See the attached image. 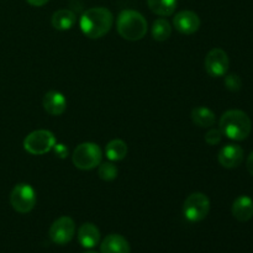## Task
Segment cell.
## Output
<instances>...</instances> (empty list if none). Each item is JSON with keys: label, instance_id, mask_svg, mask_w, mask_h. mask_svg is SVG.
<instances>
[{"label": "cell", "instance_id": "2", "mask_svg": "<svg viewBox=\"0 0 253 253\" xmlns=\"http://www.w3.org/2000/svg\"><path fill=\"white\" fill-rule=\"evenodd\" d=\"M222 136L234 141H244L250 136L252 121L242 110H229L222 114L219 121Z\"/></svg>", "mask_w": 253, "mask_h": 253}, {"label": "cell", "instance_id": "23", "mask_svg": "<svg viewBox=\"0 0 253 253\" xmlns=\"http://www.w3.org/2000/svg\"><path fill=\"white\" fill-rule=\"evenodd\" d=\"M222 133L221 131L217 128H210L207 133H205V142L210 146H216L221 142Z\"/></svg>", "mask_w": 253, "mask_h": 253}, {"label": "cell", "instance_id": "1", "mask_svg": "<svg viewBox=\"0 0 253 253\" xmlns=\"http://www.w3.org/2000/svg\"><path fill=\"white\" fill-rule=\"evenodd\" d=\"M114 25V15L106 7H90L82 15L79 26L82 32L91 40L101 39L111 30Z\"/></svg>", "mask_w": 253, "mask_h": 253}, {"label": "cell", "instance_id": "25", "mask_svg": "<svg viewBox=\"0 0 253 253\" xmlns=\"http://www.w3.org/2000/svg\"><path fill=\"white\" fill-rule=\"evenodd\" d=\"M246 167H247V170L250 172V174L253 175V152L250 153V156L247 157Z\"/></svg>", "mask_w": 253, "mask_h": 253}, {"label": "cell", "instance_id": "12", "mask_svg": "<svg viewBox=\"0 0 253 253\" xmlns=\"http://www.w3.org/2000/svg\"><path fill=\"white\" fill-rule=\"evenodd\" d=\"M42 105L47 114L52 116H59L66 111L67 100L62 93L57 90H49L44 94Z\"/></svg>", "mask_w": 253, "mask_h": 253}, {"label": "cell", "instance_id": "7", "mask_svg": "<svg viewBox=\"0 0 253 253\" xmlns=\"http://www.w3.org/2000/svg\"><path fill=\"white\" fill-rule=\"evenodd\" d=\"M54 145L56 137L48 130H36L29 133L24 140L25 151L34 156H41L49 152Z\"/></svg>", "mask_w": 253, "mask_h": 253}, {"label": "cell", "instance_id": "9", "mask_svg": "<svg viewBox=\"0 0 253 253\" xmlns=\"http://www.w3.org/2000/svg\"><path fill=\"white\" fill-rule=\"evenodd\" d=\"M204 67L210 77L219 78V77L226 76L230 67L229 56L224 49L212 48L205 57Z\"/></svg>", "mask_w": 253, "mask_h": 253}, {"label": "cell", "instance_id": "22", "mask_svg": "<svg viewBox=\"0 0 253 253\" xmlns=\"http://www.w3.org/2000/svg\"><path fill=\"white\" fill-rule=\"evenodd\" d=\"M225 86L230 91H239L242 88V81L237 74H227L225 77Z\"/></svg>", "mask_w": 253, "mask_h": 253}, {"label": "cell", "instance_id": "14", "mask_svg": "<svg viewBox=\"0 0 253 253\" xmlns=\"http://www.w3.org/2000/svg\"><path fill=\"white\" fill-rule=\"evenodd\" d=\"M101 253H130V244L124 236L118 234L108 235L100 245Z\"/></svg>", "mask_w": 253, "mask_h": 253}, {"label": "cell", "instance_id": "10", "mask_svg": "<svg viewBox=\"0 0 253 253\" xmlns=\"http://www.w3.org/2000/svg\"><path fill=\"white\" fill-rule=\"evenodd\" d=\"M173 25L175 30L183 35H193L199 30L200 19L198 14L190 10H183L173 17Z\"/></svg>", "mask_w": 253, "mask_h": 253}, {"label": "cell", "instance_id": "18", "mask_svg": "<svg viewBox=\"0 0 253 253\" xmlns=\"http://www.w3.org/2000/svg\"><path fill=\"white\" fill-rule=\"evenodd\" d=\"M105 153L108 160L111 161V162L123 161L126 157V155H127V145L123 140H119V138L111 140L106 145Z\"/></svg>", "mask_w": 253, "mask_h": 253}, {"label": "cell", "instance_id": "4", "mask_svg": "<svg viewBox=\"0 0 253 253\" xmlns=\"http://www.w3.org/2000/svg\"><path fill=\"white\" fill-rule=\"evenodd\" d=\"M103 160V151L99 145L93 142H84L77 146L72 155V162L78 169L90 170L99 167Z\"/></svg>", "mask_w": 253, "mask_h": 253}, {"label": "cell", "instance_id": "3", "mask_svg": "<svg viewBox=\"0 0 253 253\" xmlns=\"http://www.w3.org/2000/svg\"><path fill=\"white\" fill-rule=\"evenodd\" d=\"M119 35L127 41H140L147 34L148 25L145 16L136 10H123L116 20Z\"/></svg>", "mask_w": 253, "mask_h": 253}, {"label": "cell", "instance_id": "16", "mask_svg": "<svg viewBox=\"0 0 253 253\" xmlns=\"http://www.w3.org/2000/svg\"><path fill=\"white\" fill-rule=\"evenodd\" d=\"M77 22V16L72 10L68 9H61L57 10L56 12H53L51 19L52 26L56 30L59 31H67V30H71L72 27L76 25Z\"/></svg>", "mask_w": 253, "mask_h": 253}, {"label": "cell", "instance_id": "26", "mask_svg": "<svg viewBox=\"0 0 253 253\" xmlns=\"http://www.w3.org/2000/svg\"><path fill=\"white\" fill-rule=\"evenodd\" d=\"M27 2H29L30 5H32V6H43V5H46L47 2L49 1V0H26Z\"/></svg>", "mask_w": 253, "mask_h": 253}, {"label": "cell", "instance_id": "27", "mask_svg": "<svg viewBox=\"0 0 253 253\" xmlns=\"http://www.w3.org/2000/svg\"><path fill=\"white\" fill-rule=\"evenodd\" d=\"M83 253H98V252H95V251H91V250H86V251H84Z\"/></svg>", "mask_w": 253, "mask_h": 253}, {"label": "cell", "instance_id": "19", "mask_svg": "<svg viewBox=\"0 0 253 253\" xmlns=\"http://www.w3.org/2000/svg\"><path fill=\"white\" fill-rule=\"evenodd\" d=\"M147 5L153 14L158 16H170L175 11L177 0H147Z\"/></svg>", "mask_w": 253, "mask_h": 253}, {"label": "cell", "instance_id": "13", "mask_svg": "<svg viewBox=\"0 0 253 253\" xmlns=\"http://www.w3.org/2000/svg\"><path fill=\"white\" fill-rule=\"evenodd\" d=\"M231 212L237 221H250L253 217V200L247 195H241L232 203Z\"/></svg>", "mask_w": 253, "mask_h": 253}, {"label": "cell", "instance_id": "20", "mask_svg": "<svg viewBox=\"0 0 253 253\" xmlns=\"http://www.w3.org/2000/svg\"><path fill=\"white\" fill-rule=\"evenodd\" d=\"M151 34H152L153 40L158 42H163L168 40L172 35V26H170L169 21L165 17H160L156 20L151 29Z\"/></svg>", "mask_w": 253, "mask_h": 253}, {"label": "cell", "instance_id": "17", "mask_svg": "<svg viewBox=\"0 0 253 253\" xmlns=\"http://www.w3.org/2000/svg\"><path fill=\"white\" fill-rule=\"evenodd\" d=\"M192 120L199 127H211L216 121V115L207 106H197L192 110Z\"/></svg>", "mask_w": 253, "mask_h": 253}, {"label": "cell", "instance_id": "8", "mask_svg": "<svg viewBox=\"0 0 253 253\" xmlns=\"http://www.w3.org/2000/svg\"><path fill=\"white\" fill-rule=\"evenodd\" d=\"M49 239L53 244L67 245L76 235V224L69 216H62L54 220L49 227Z\"/></svg>", "mask_w": 253, "mask_h": 253}, {"label": "cell", "instance_id": "24", "mask_svg": "<svg viewBox=\"0 0 253 253\" xmlns=\"http://www.w3.org/2000/svg\"><path fill=\"white\" fill-rule=\"evenodd\" d=\"M52 151L54 152V155L57 156L58 158H61V160H64V158L68 157V147H67L66 145H63V143H57L53 146V148H52Z\"/></svg>", "mask_w": 253, "mask_h": 253}, {"label": "cell", "instance_id": "11", "mask_svg": "<svg viewBox=\"0 0 253 253\" xmlns=\"http://www.w3.org/2000/svg\"><path fill=\"white\" fill-rule=\"evenodd\" d=\"M217 160L224 168H227V169L236 168L244 161V150H242L241 146L230 143V145L224 146L220 150Z\"/></svg>", "mask_w": 253, "mask_h": 253}, {"label": "cell", "instance_id": "5", "mask_svg": "<svg viewBox=\"0 0 253 253\" xmlns=\"http://www.w3.org/2000/svg\"><path fill=\"white\" fill-rule=\"evenodd\" d=\"M210 211V200L203 193H192L183 204V215L190 222H199L208 216Z\"/></svg>", "mask_w": 253, "mask_h": 253}, {"label": "cell", "instance_id": "21", "mask_svg": "<svg viewBox=\"0 0 253 253\" xmlns=\"http://www.w3.org/2000/svg\"><path fill=\"white\" fill-rule=\"evenodd\" d=\"M118 168L114 163L111 162H104L99 165L98 168V175L100 179L105 180V182H111V180L116 179L118 177Z\"/></svg>", "mask_w": 253, "mask_h": 253}, {"label": "cell", "instance_id": "6", "mask_svg": "<svg viewBox=\"0 0 253 253\" xmlns=\"http://www.w3.org/2000/svg\"><path fill=\"white\" fill-rule=\"evenodd\" d=\"M10 204L15 211L27 214L36 205V192L27 183H20L10 193Z\"/></svg>", "mask_w": 253, "mask_h": 253}, {"label": "cell", "instance_id": "15", "mask_svg": "<svg viewBox=\"0 0 253 253\" xmlns=\"http://www.w3.org/2000/svg\"><path fill=\"white\" fill-rule=\"evenodd\" d=\"M78 241L84 249H94L100 241V231L91 222H85L78 230Z\"/></svg>", "mask_w": 253, "mask_h": 253}]
</instances>
